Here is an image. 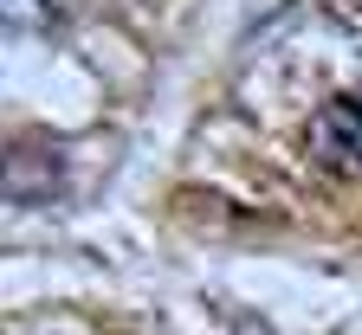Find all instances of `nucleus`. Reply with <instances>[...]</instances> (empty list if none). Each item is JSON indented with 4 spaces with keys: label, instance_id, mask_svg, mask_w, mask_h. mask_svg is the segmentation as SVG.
I'll use <instances>...</instances> for the list:
<instances>
[{
    "label": "nucleus",
    "instance_id": "1",
    "mask_svg": "<svg viewBox=\"0 0 362 335\" xmlns=\"http://www.w3.org/2000/svg\"><path fill=\"white\" fill-rule=\"evenodd\" d=\"M304 149L324 174H362V90L317 104V116L304 123Z\"/></svg>",
    "mask_w": 362,
    "mask_h": 335
},
{
    "label": "nucleus",
    "instance_id": "2",
    "mask_svg": "<svg viewBox=\"0 0 362 335\" xmlns=\"http://www.w3.org/2000/svg\"><path fill=\"white\" fill-rule=\"evenodd\" d=\"M65 13H71V0H0L7 32H52Z\"/></svg>",
    "mask_w": 362,
    "mask_h": 335
}]
</instances>
